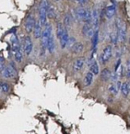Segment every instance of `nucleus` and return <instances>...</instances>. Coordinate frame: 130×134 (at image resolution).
<instances>
[{
  "label": "nucleus",
  "instance_id": "nucleus-1",
  "mask_svg": "<svg viewBox=\"0 0 130 134\" xmlns=\"http://www.w3.org/2000/svg\"><path fill=\"white\" fill-rule=\"evenodd\" d=\"M52 30H53L52 24L49 22H47L46 25L43 27V33H42V37H41V55H44L45 52H46L48 40L53 35Z\"/></svg>",
  "mask_w": 130,
  "mask_h": 134
},
{
  "label": "nucleus",
  "instance_id": "nucleus-2",
  "mask_svg": "<svg viewBox=\"0 0 130 134\" xmlns=\"http://www.w3.org/2000/svg\"><path fill=\"white\" fill-rule=\"evenodd\" d=\"M50 6L48 0H41L39 4V8H38V13H39V20L42 23L43 27L46 25L47 19H48V8Z\"/></svg>",
  "mask_w": 130,
  "mask_h": 134
},
{
  "label": "nucleus",
  "instance_id": "nucleus-3",
  "mask_svg": "<svg viewBox=\"0 0 130 134\" xmlns=\"http://www.w3.org/2000/svg\"><path fill=\"white\" fill-rule=\"evenodd\" d=\"M112 55H113V48H112V45H106L105 47L102 50V53L99 58V61L102 64H106L108 62L110 61Z\"/></svg>",
  "mask_w": 130,
  "mask_h": 134
},
{
  "label": "nucleus",
  "instance_id": "nucleus-4",
  "mask_svg": "<svg viewBox=\"0 0 130 134\" xmlns=\"http://www.w3.org/2000/svg\"><path fill=\"white\" fill-rule=\"evenodd\" d=\"M35 23H36V19L34 15L33 14H29L24 21V28L25 30L27 31V33H31V32L33 31Z\"/></svg>",
  "mask_w": 130,
  "mask_h": 134
},
{
  "label": "nucleus",
  "instance_id": "nucleus-5",
  "mask_svg": "<svg viewBox=\"0 0 130 134\" xmlns=\"http://www.w3.org/2000/svg\"><path fill=\"white\" fill-rule=\"evenodd\" d=\"M1 75H2V76L4 77V78H6V79L14 78V77L17 75V71H16L14 65L12 64V63H10L9 65L6 66V68H5L4 71L2 72Z\"/></svg>",
  "mask_w": 130,
  "mask_h": 134
},
{
  "label": "nucleus",
  "instance_id": "nucleus-6",
  "mask_svg": "<svg viewBox=\"0 0 130 134\" xmlns=\"http://www.w3.org/2000/svg\"><path fill=\"white\" fill-rule=\"evenodd\" d=\"M32 50H33V41L30 36H26L23 42V52L27 56H29L32 52Z\"/></svg>",
  "mask_w": 130,
  "mask_h": 134
},
{
  "label": "nucleus",
  "instance_id": "nucleus-7",
  "mask_svg": "<svg viewBox=\"0 0 130 134\" xmlns=\"http://www.w3.org/2000/svg\"><path fill=\"white\" fill-rule=\"evenodd\" d=\"M94 29H93L92 25L89 24V23H84L83 27H82V34H83L84 37L89 38V39H91L94 34Z\"/></svg>",
  "mask_w": 130,
  "mask_h": 134
},
{
  "label": "nucleus",
  "instance_id": "nucleus-8",
  "mask_svg": "<svg viewBox=\"0 0 130 134\" xmlns=\"http://www.w3.org/2000/svg\"><path fill=\"white\" fill-rule=\"evenodd\" d=\"M115 13H116V5L112 4L110 6H107L104 9V16L106 19H111L114 17Z\"/></svg>",
  "mask_w": 130,
  "mask_h": 134
},
{
  "label": "nucleus",
  "instance_id": "nucleus-9",
  "mask_svg": "<svg viewBox=\"0 0 130 134\" xmlns=\"http://www.w3.org/2000/svg\"><path fill=\"white\" fill-rule=\"evenodd\" d=\"M121 85H122V83H121L120 81L112 82V84L110 85L109 87H108L109 93L111 94V95H113V97L117 96V94L119 93V91H120V89H121Z\"/></svg>",
  "mask_w": 130,
  "mask_h": 134
},
{
  "label": "nucleus",
  "instance_id": "nucleus-10",
  "mask_svg": "<svg viewBox=\"0 0 130 134\" xmlns=\"http://www.w3.org/2000/svg\"><path fill=\"white\" fill-rule=\"evenodd\" d=\"M86 63V58L85 57H78L76 59V61L73 63V70L74 72H79L83 69L84 64Z\"/></svg>",
  "mask_w": 130,
  "mask_h": 134
},
{
  "label": "nucleus",
  "instance_id": "nucleus-11",
  "mask_svg": "<svg viewBox=\"0 0 130 134\" xmlns=\"http://www.w3.org/2000/svg\"><path fill=\"white\" fill-rule=\"evenodd\" d=\"M43 26L42 25V23L40 22L39 19L36 20L35 26L33 29V36L35 39H41L42 37V33H43Z\"/></svg>",
  "mask_w": 130,
  "mask_h": 134
},
{
  "label": "nucleus",
  "instance_id": "nucleus-12",
  "mask_svg": "<svg viewBox=\"0 0 130 134\" xmlns=\"http://www.w3.org/2000/svg\"><path fill=\"white\" fill-rule=\"evenodd\" d=\"M10 48H11V51H12V53H15L18 50L21 49V43H19V38L17 37L16 35H13L11 38V45H10Z\"/></svg>",
  "mask_w": 130,
  "mask_h": 134
},
{
  "label": "nucleus",
  "instance_id": "nucleus-13",
  "mask_svg": "<svg viewBox=\"0 0 130 134\" xmlns=\"http://www.w3.org/2000/svg\"><path fill=\"white\" fill-rule=\"evenodd\" d=\"M86 12H87L86 8H84L83 7H79V8H78L75 10L74 17L77 19V20L83 21L84 18H85V15H86Z\"/></svg>",
  "mask_w": 130,
  "mask_h": 134
},
{
  "label": "nucleus",
  "instance_id": "nucleus-14",
  "mask_svg": "<svg viewBox=\"0 0 130 134\" xmlns=\"http://www.w3.org/2000/svg\"><path fill=\"white\" fill-rule=\"evenodd\" d=\"M69 37H70V36L68 35V30H67V29L66 28L65 32H64V34L62 35V37L59 39L60 47H61V49H65L67 47V42H68Z\"/></svg>",
  "mask_w": 130,
  "mask_h": 134
},
{
  "label": "nucleus",
  "instance_id": "nucleus-15",
  "mask_svg": "<svg viewBox=\"0 0 130 134\" xmlns=\"http://www.w3.org/2000/svg\"><path fill=\"white\" fill-rule=\"evenodd\" d=\"M98 42H99V30H96L94 31L92 38H91V52H94L97 50V46H98Z\"/></svg>",
  "mask_w": 130,
  "mask_h": 134
},
{
  "label": "nucleus",
  "instance_id": "nucleus-16",
  "mask_svg": "<svg viewBox=\"0 0 130 134\" xmlns=\"http://www.w3.org/2000/svg\"><path fill=\"white\" fill-rule=\"evenodd\" d=\"M112 77V72L110 71L108 68H104L102 71V74H101V79L104 82H108L109 80H111Z\"/></svg>",
  "mask_w": 130,
  "mask_h": 134
},
{
  "label": "nucleus",
  "instance_id": "nucleus-17",
  "mask_svg": "<svg viewBox=\"0 0 130 134\" xmlns=\"http://www.w3.org/2000/svg\"><path fill=\"white\" fill-rule=\"evenodd\" d=\"M84 50V45L82 42H78V41H77L76 43L74 44V46L71 48V52H73V53H80V52H82Z\"/></svg>",
  "mask_w": 130,
  "mask_h": 134
},
{
  "label": "nucleus",
  "instance_id": "nucleus-18",
  "mask_svg": "<svg viewBox=\"0 0 130 134\" xmlns=\"http://www.w3.org/2000/svg\"><path fill=\"white\" fill-rule=\"evenodd\" d=\"M93 76H94V75H93L91 72H88L87 74L85 75V77H84V85H85V86H91V84H92L93 82Z\"/></svg>",
  "mask_w": 130,
  "mask_h": 134
},
{
  "label": "nucleus",
  "instance_id": "nucleus-19",
  "mask_svg": "<svg viewBox=\"0 0 130 134\" xmlns=\"http://www.w3.org/2000/svg\"><path fill=\"white\" fill-rule=\"evenodd\" d=\"M66 30V27L64 26V24L62 22H57L56 23V36L58 39L62 37V35L64 34Z\"/></svg>",
  "mask_w": 130,
  "mask_h": 134
},
{
  "label": "nucleus",
  "instance_id": "nucleus-20",
  "mask_svg": "<svg viewBox=\"0 0 130 134\" xmlns=\"http://www.w3.org/2000/svg\"><path fill=\"white\" fill-rule=\"evenodd\" d=\"M54 49H56V44H54V35H52L48 40V43H47V51L49 52V53H54Z\"/></svg>",
  "mask_w": 130,
  "mask_h": 134
},
{
  "label": "nucleus",
  "instance_id": "nucleus-21",
  "mask_svg": "<svg viewBox=\"0 0 130 134\" xmlns=\"http://www.w3.org/2000/svg\"><path fill=\"white\" fill-rule=\"evenodd\" d=\"M120 91L122 92L123 96H124V97H128V95H129V93H130L129 84H128L127 82L122 83V85H121V89H120Z\"/></svg>",
  "mask_w": 130,
  "mask_h": 134
},
{
  "label": "nucleus",
  "instance_id": "nucleus-22",
  "mask_svg": "<svg viewBox=\"0 0 130 134\" xmlns=\"http://www.w3.org/2000/svg\"><path fill=\"white\" fill-rule=\"evenodd\" d=\"M72 19H73V17L70 15V14H66L65 17H64V26L66 28H70L71 25H72Z\"/></svg>",
  "mask_w": 130,
  "mask_h": 134
},
{
  "label": "nucleus",
  "instance_id": "nucleus-23",
  "mask_svg": "<svg viewBox=\"0 0 130 134\" xmlns=\"http://www.w3.org/2000/svg\"><path fill=\"white\" fill-rule=\"evenodd\" d=\"M83 22L89 23V24H91V22H92V10L89 9V8H87V12H86Z\"/></svg>",
  "mask_w": 130,
  "mask_h": 134
},
{
  "label": "nucleus",
  "instance_id": "nucleus-24",
  "mask_svg": "<svg viewBox=\"0 0 130 134\" xmlns=\"http://www.w3.org/2000/svg\"><path fill=\"white\" fill-rule=\"evenodd\" d=\"M0 88H1V90H2V92L4 94L9 93L10 86H9V85L7 82H5V81H2V80L0 81Z\"/></svg>",
  "mask_w": 130,
  "mask_h": 134
},
{
  "label": "nucleus",
  "instance_id": "nucleus-25",
  "mask_svg": "<svg viewBox=\"0 0 130 134\" xmlns=\"http://www.w3.org/2000/svg\"><path fill=\"white\" fill-rule=\"evenodd\" d=\"M47 16H48V19H56V8H54L53 5L50 4L48 8V13H47Z\"/></svg>",
  "mask_w": 130,
  "mask_h": 134
},
{
  "label": "nucleus",
  "instance_id": "nucleus-26",
  "mask_svg": "<svg viewBox=\"0 0 130 134\" xmlns=\"http://www.w3.org/2000/svg\"><path fill=\"white\" fill-rule=\"evenodd\" d=\"M110 40H111V42L113 45L117 44V42L119 41V39H118V34H117L116 30H115L114 31L111 32V34H110Z\"/></svg>",
  "mask_w": 130,
  "mask_h": 134
},
{
  "label": "nucleus",
  "instance_id": "nucleus-27",
  "mask_svg": "<svg viewBox=\"0 0 130 134\" xmlns=\"http://www.w3.org/2000/svg\"><path fill=\"white\" fill-rule=\"evenodd\" d=\"M14 59H15V61L17 62V63H21V61H22V59H23V52L21 49L18 50L17 52L14 53Z\"/></svg>",
  "mask_w": 130,
  "mask_h": 134
},
{
  "label": "nucleus",
  "instance_id": "nucleus-28",
  "mask_svg": "<svg viewBox=\"0 0 130 134\" xmlns=\"http://www.w3.org/2000/svg\"><path fill=\"white\" fill-rule=\"evenodd\" d=\"M6 68V64H5V59L3 57V55L0 54V75L2 74V72L4 71V69Z\"/></svg>",
  "mask_w": 130,
  "mask_h": 134
},
{
  "label": "nucleus",
  "instance_id": "nucleus-29",
  "mask_svg": "<svg viewBox=\"0 0 130 134\" xmlns=\"http://www.w3.org/2000/svg\"><path fill=\"white\" fill-rule=\"evenodd\" d=\"M76 42H77V41H76V39H75V37H69V40H68V42H67V48H68L69 50H71V48L74 46V44Z\"/></svg>",
  "mask_w": 130,
  "mask_h": 134
},
{
  "label": "nucleus",
  "instance_id": "nucleus-30",
  "mask_svg": "<svg viewBox=\"0 0 130 134\" xmlns=\"http://www.w3.org/2000/svg\"><path fill=\"white\" fill-rule=\"evenodd\" d=\"M77 1H78V3L80 6H83V5H85L89 0H77Z\"/></svg>",
  "mask_w": 130,
  "mask_h": 134
},
{
  "label": "nucleus",
  "instance_id": "nucleus-31",
  "mask_svg": "<svg viewBox=\"0 0 130 134\" xmlns=\"http://www.w3.org/2000/svg\"><path fill=\"white\" fill-rule=\"evenodd\" d=\"M130 71V59L127 61V63H126V72Z\"/></svg>",
  "mask_w": 130,
  "mask_h": 134
},
{
  "label": "nucleus",
  "instance_id": "nucleus-32",
  "mask_svg": "<svg viewBox=\"0 0 130 134\" xmlns=\"http://www.w3.org/2000/svg\"><path fill=\"white\" fill-rule=\"evenodd\" d=\"M2 93H3L2 90H1V88H0V97H1V95H2Z\"/></svg>",
  "mask_w": 130,
  "mask_h": 134
},
{
  "label": "nucleus",
  "instance_id": "nucleus-33",
  "mask_svg": "<svg viewBox=\"0 0 130 134\" xmlns=\"http://www.w3.org/2000/svg\"><path fill=\"white\" fill-rule=\"evenodd\" d=\"M128 42H129V45H130V36H129V39H128Z\"/></svg>",
  "mask_w": 130,
  "mask_h": 134
},
{
  "label": "nucleus",
  "instance_id": "nucleus-34",
  "mask_svg": "<svg viewBox=\"0 0 130 134\" xmlns=\"http://www.w3.org/2000/svg\"><path fill=\"white\" fill-rule=\"evenodd\" d=\"M54 1H56V2H59L60 0H54Z\"/></svg>",
  "mask_w": 130,
  "mask_h": 134
}]
</instances>
